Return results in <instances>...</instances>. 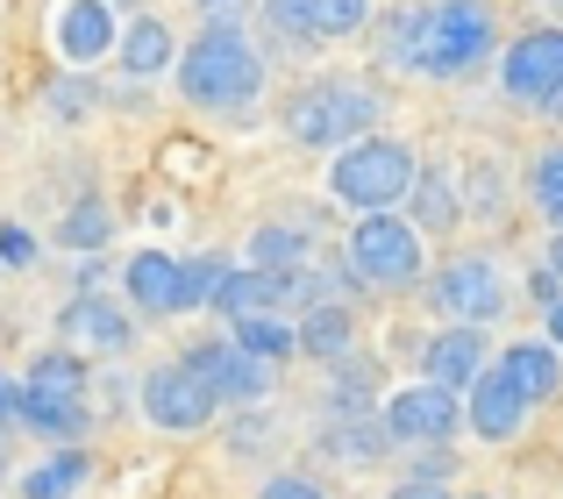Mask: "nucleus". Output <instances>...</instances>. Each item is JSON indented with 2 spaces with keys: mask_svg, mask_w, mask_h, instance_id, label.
<instances>
[{
  "mask_svg": "<svg viewBox=\"0 0 563 499\" xmlns=\"http://www.w3.org/2000/svg\"><path fill=\"white\" fill-rule=\"evenodd\" d=\"M179 93L192 108H250L264 93V57L235 22H207L179 57Z\"/></svg>",
  "mask_w": 563,
  "mask_h": 499,
  "instance_id": "f257e3e1",
  "label": "nucleus"
},
{
  "mask_svg": "<svg viewBox=\"0 0 563 499\" xmlns=\"http://www.w3.org/2000/svg\"><path fill=\"white\" fill-rule=\"evenodd\" d=\"M413 143H399V136H372V129H364V136H350L343 143V157H335L329 165V186H335V200H343V208H399V200H407V186H413Z\"/></svg>",
  "mask_w": 563,
  "mask_h": 499,
  "instance_id": "f03ea898",
  "label": "nucleus"
},
{
  "mask_svg": "<svg viewBox=\"0 0 563 499\" xmlns=\"http://www.w3.org/2000/svg\"><path fill=\"white\" fill-rule=\"evenodd\" d=\"M372 122H378V93L343 86V79H314L286 100V136L300 143V151H343V143L364 136Z\"/></svg>",
  "mask_w": 563,
  "mask_h": 499,
  "instance_id": "7ed1b4c3",
  "label": "nucleus"
},
{
  "mask_svg": "<svg viewBox=\"0 0 563 499\" xmlns=\"http://www.w3.org/2000/svg\"><path fill=\"white\" fill-rule=\"evenodd\" d=\"M485 57H493V14H485V0H428V36L413 51V71L464 79Z\"/></svg>",
  "mask_w": 563,
  "mask_h": 499,
  "instance_id": "20e7f679",
  "label": "nucleus"
},
{
  "mask_svg": "<svg viewBox=\"0 0 563 499\" xmlns=\"http://www.w3.org/2000/svg\"><path fill=\"white\" fill-rule=\"evenodd\" d=\"M350 271L378 292H407L421 286V236L413 222H399L393 208H372L357 229H350Z\"/></svg>",
  "mask_w": 563,
  "mask_h": 499,
  "instance_id": "39448f33",
  "label": "nucleus"
},
{
  "mask_svg": "<svg viewBox=\"0 0 563 499\" xmlns=\"http://www.w3.org/2000/svg\"><path fill=\"white\" fill-rule=\"evenodd\" d=\"M428 307L450 321H499L507 314V278L493 257H456L428 278Z\"/></svg>",
  "mask_w": 563,
  "mask_h": 499,
  "instance_id": "423d86ee",
  "label": "nucleus"
},
{
  "mask_svg": "<svg viewBox=\"0 0 563 499\" xmlns=\"http://www.w3.org/2000/svg\"><path fill=\"white\" fill-rule=\"evenodd\" d=\"M456 421H464V407H456L450 386H435V378H421V386H399L393 400H385L378 429L385 443H442V435H456Z\"/></svg>",
  "mask_w": 563,
  "mask_h": 499,
  "instance_id": "0eeeda50",
  "label": "nucleus"
},
{
  "mask_svg": "<svg viewBox=\"0 0 563 499\" xmlns=\"http://www.w3.org/2000/svg\"><path fill=\"white\" fill-rule=\"evenodd\" d=\"M186 372L200 378L221 407H250L264 386H272V364L250 357V350H235V343H192L186 350Z\"/></svg>",
  "mask_w": 563,
  "mask_h": 499,
  "instance_id": "6e6552de",
  "label": "nucleus"
},
{
  "mask_svg": "<svg viewBox=\"0 0 563 499\" xmlns=\"http://www.w3.org/2000/svg\"><path fill=\"white\" fill-rule=\"evenodd\" d=\"M143 414H151L157 429H172V435H192V429H207V421L221 414V400L186 372V364H165V372L143 378Z\"/></svg>",
  "mask_w": 563,
  "mask_h": 499,
  "instance_id": "1a4fd4ad",
  "label": "nucleus"
},
{
  "mask_svg": "<svg viewBox=\"0 0 563 499\" xmlns=\"http://www.w3.org/2000/svg\"><path fill=\"white\" fill-rule=\"evenodd\" d=\"M499 86H507L514 100H550L563 86V29H528V36H514V51L499 57Z\"/></svg>",
  "mask_w": 563,
  "mask_h": 499,
  "instance_id": "9d476101",
  "label": "nucleus"
},
{
  "mask_svg": "<svg viewBox=\"0 0 563 499\" xmlns=\"http://www.w3.org/2000/svg\"><path fill=\"white\" fill-rule=\"evenodd\" d=\"M464 421H471V435H485V443H507V435H521V421H528V392L514 386L507 372H478L471 378V400H464Z\"/></svg>",
  "mask_w": 563,
  "mask_h": 499,
  "instance_id": "9b49d317",
  "label": "nucleus"
},
{
  "mask_svg": "<svg viewBox=\"0 0 563 499\" xmlns=\"http://www.w3.org/2000/svg\"><path fill=\"white\" fill-rule=\"evenodd\" d=\"M129 271V300H136V314H186L192 307V292H186V264L179 257H165V250H143V257H129L122 264Z\"/></svg>",
  "mask_w": 563,
  "mask_h": 499,
  "instance_id": "f8f14e48",
  "label": "nucleus"
},
{
  "mask_svg": "<svg viewBox=\"0 0 563 499\" xmlns=\"http://www.w3.org/2000/svg\"><path fill=\"white\" fill-rule=\"evenodd\" d=\"M478 372H485V321H456V329H442L421 350V378H435L450 392H464Z\"/></svg>",
  "mask_w": 563,
  "mask_h": 499,
  "instance_id": "ddd939ff",
  "label": "nucleus"
},
{
  "mask_svg": "<svg viewBox=\"0 0 563 499\" xmlns=\"http://www.w3.org/2000/svg\"><path fill=\"white\" fill-rule=\"evenodd\" d=\"M57 321H65V335L93 343L100 357H114V350H129V343H136V321H129L122 307L108 300V292H93V286H86V292H71V300H65V314H57Z\"/></svg>",
  "mask_w": 563,
  "mask_h": 499,
  "instance_id": "4468645a",
  "label": "nucleus"
},
{
  "mask_svg": "<svg viewBox=\"0 0 563 499\" xmlns=\"http://www.w3.org/2000/svg\"><path fill=\"white\" fill-rule=\"evenodd\" d=\"M14 421L36 429V435H51V443H71V435H86V400H79V392L22 386V392H14Z\"/></svg>",
  "mask_w": 563,
  "mask_h": 499,
  "instance_id": "2eb2a0df",
  "label": "nucleus"
},
{
  "mask_svg": "<svg viewBox=\"0 0 563 499\" xmlns=\"http://www.w3.org/2000/svg\"><path fill=\"white\" fill-rule=\"evenodd\" d=\"M108 43H114V8H108V0H71V8L57 14V51H65L71 65L100 57Z\"/></svg>",
  "mask_w": 563,
  "mask_h": 499,
  "instance_id": "dca6fc26",
  "label": "nucleus"
},
{
  "mask_svg": "<svg viewBox=\"0 0 563 499\" xmlns=\"http://www.w3.org/2000/svg\"><path fill=\"white\" fill-rule=\"evenodd\" d=\"M350 307L343 300H314V307H300V321H292V350H307V357H350Z\"/></svg>",
  "mask_w": 563,
  "mask_h": 499,
  "instance_id": "f3484780",
  "label": "nucleus"
},
{
  "mask_svg": "<svg viewBox=\"0 0 563 499\" xmlns=\"http://www.w3.org/2000/svg\"><path fill=\"white\" fill-rule=\"evenodd\" d=\"M421 36H428V0H393V8H385V22H378V36H372L378 65L413 71V51H421Z\"/></svg>",
  "mask_w": 563,
  "mask_h": 499,
  "instance_id": "a211bd4d",
  "label": "nucleus"
},
{
  "mask_svg": "<svg viewBox=\"0 0 563 499\" xmlns=\"http://www.w3.org/2000/svg\"><path fill=\"white\" fill-rule=\"evenodd\" d=\"M114 57H122L129 79H157V71L179 57V43H172V29L157 22V14H136V22L122 29V43H114Z\"/></svg>",
  "mask_w": 563,
  "mask_h": 499,
  "instance_id": "6ab92c4d",
  "label": "nucleus"
},
{
  "mask_svg": "<svg viewBox=\"0 0 563 499\" xmlns=\"http://www.w3.org/2000/svg\"><path fill=\"white\" fill-rule=\"evenodd\" d=\"M499 372L528 392V407H536V400H556V386H563V350L556 343H514L507 357H499Z\"/></svg>",
  "mask_w": 563,
  "mask_h": 499,
  "instance_id": "aec40b11",
  "label": "nucleus"
},
{
  "mask_svg": "<svg viewBox=\"0 0 563 499\" xmlns=\"http://www.w3.org/2000/svg\"><path fill=\"white\" fill-rule=\"evenodd\" d=\"M407 200H413V222H421V229H435V236H450V229L464 222V193H456V179H450V171H413Z\"/></svg>",
  "mask_w": 563,
  "mask_h": 499,
  "instance_id": "412c9836",
  "label": "nucleus"
},
{
  "mask_svg": "<svg viewBox=\"0 0 563 499\" xmlns=\"http://www.w3.org/2000/svg\"><path fill=\"white\" fill-rule=\"evenodd\" d=\"M229 321H235V335H229L235 350H250V357H264V364L292 357V321L278 314V307H250V314H229Z\"/></svg>",
  "mask_w": 563,
  "mask_h": 499,
  "instance_id": "4be33fe9",
  "label": "nucleus"
},
{
  "mask_svg": "<svg viewBox=\"0 0 563 499\" xmlns=\"http://www.w3.org/2000/svg\"><path fill=\"white\" fill-rule=\"evenodd\" d=\"M86 472H93L86 450H57V457H43V464H29V472H22V499H71V492L86 486Z\"/></svg>",
  "mask_w": 563,
  "mask_h": 499,
  "instance_id": "5701e85b",
  "label": "nucleus"
},
{
  "mask_svg": "<svg viewBox=\"0 0 563 499\" xmlns=\"http://www.w3.org/2000/svg\"><path fill=\"white\" fill-rule=\"evenodd\" d=\"M108 236H114V214L100 200H71V214L57 222V243L65 250H108Z\"/></svg>",
  "mask_w": 563,
  "mask_h": 499,
  "instance_id": "b1692460",
  "label": "nucleus"
},
{
  "mask_svg": "<svg viewBox=\"0 0 563 499\" xmlns=\"http://www.w3.org/2000/svg\"><path fill=\"white\" fill-rule=\"evenodd\" d=\"M29 386H43V392H79V400H86V364L65 357V350H43V357L29 364Z\"/></svg>",
  "mask_w": 563,
  "mask_h": 499,
  "instance_id": "393cba45",
  "label": "nucleus"
},
{
  "mask_svg": "<svg viewBox=\"0 0 563 499\" xmlns=\"http://www.w3.org/2000/svg\"><path fill=\"white\" fill-rule=\"evenodd\" d=\"M307 257V236L286 222H264L257 236H250V264H300Z\"/></svg>",
  "mask_w": 563,
  "mask_h": 499,
  "instance_id": "a878e982",
  "label": "nucleus"
},
{
  "mask_svg": "<svg viewBox=\"0 0 563 499\" xmlns=\"http://www.w3.org/2000/svg\"><path fill=\"white\" fill-rule=\"evenodd\" d=\"M264 29L286 43H314V0H264Z\"/></svg>",
  "mask_w": 563,
  "mask_h": 499,
  "instance_id": "bb28decb",
  "label": "nucleus"
},
{
  "mask_svg": "<svg viewBox=\"0 0 563 499\" xmlns=\"http://www.w3.org/2000/svg\"><path fill=\"white\" fill-rule=\"evenodd\" d=\"M372 22V0H314V43L321 36H357Z\"/></svg>",
  "mask_w": 563,
  "mask_h": 499,
  "instance_id": "cd10ccee",
  "label": "nucleus"
},
{
  "mask_svg": "<svg viewBox=\"0 0 563 499\" xmlns=\"http://www.w3.org/2000/svg\"><path fill=\"white\" fill-rule=\"evenodd\" d=\"M372 400V364H343V372H335V414H350V407H364Z\"/></svg>",
  "mask_w": 563,
  "mask_h": 499,
  "instance_id": "c85d7f7f",
  "label": "nucleus"
},
{
  "mask_svg": "<svg viewBox=\"0 0 563 499\" xmlns=\"http://www.w3.org/2000/svg\"><path fill=\"white\" fill-rule=\"evenodd\" d=\"M556 200H563V143L536 157V208H556Z\"/></svg>",
  "mask_w": 563,
  "mask_h": 499,
  "instance_id": "c756f323",
  "label": "nucleus"
},
{
  "mask_svg": "<svg viewBox=\"0 0 563 499\" xmlns=\"http://www.w3.org/2000/svg\"><path fill=\"white\" fill-rule=\"evenodd\" d=\"M186 264V292H192V307H207V292H214V278L229 271V257H179Z\"/></svg>",
  "mask_w": 563,
  "mask_h": 499,
  "instance_id": "7c9ffc66",
  "label": "nucleus"
},
{
  "mask_svg": "<svg viewBox=\"0 0 563 499\" xmlns=\"http://www.w3.org/2000/svg\"><path fill=\"white\" fill-rule=\"evenodd\" d=\"M499 200H507V179H499L493 165H478V179H471V214H499Z\"/></svg>",
  "mask_w": 563,
  "mask_h": 499,
  "instance_id": "2f4dec72",
  "label": "nucleus"
},
{
  "mask_svg": "<svg viewBox=\"0 0 563 499\" xmlns=\"http://www.w3.org/2000/svg\"><path fill=\"white\" fill-rule=\"evenodd\" d=\"M264 435H278V429H272L264 414H243V421H235V443H229V450H235V457H257Z\"/></svg>",
  "mask_w": 563,
  "mask_h": 499,
  "instance_id": "473e14b6",
  "label": "nucleus"
},
{
  "mask_svg": "<svg viewBox=\"0 0 563 499\" xmlns=\"http://www.w3.org/2000/svg\"><path fill=\"white\" fill-rule=\"evenodd\" d=\"M257 499H329V492H321L314 478H264Z\"/></svg>",
  "mask_w": 563,
  "mask_h": 499,
  "instance_id": "72a5a7b5",
  "label": "nucleus"
},
{
  "mask_svg": "<svg viewBox=\"0 0 563 499\" xmlns=\"http://www.w3.org/2000/svg\"><path fill=\"white\" fill-rule=\"evenodd\" d=\"M51 108H57V114H86V86H79V79L51 86Z\"/></svg>",
  "mask_w": 563,
  "mask_h": 499,
  "instance_id": "f704fd0d",
  "label": "nucleus"
},
{
  "mask_svg": "<svg viewBox=\"0 0 563 499\" xmlns=\"http://www.w3.org/2000/svg\"><path fill=\"white\" fill-rule=\"evenodd\" d=\"M0 257H8V264H29V257H36V243H29L22 229H8V236H0Z\"/></svg>",
  "mask_w": 563,
  "mask_h": 499,
  "instance_id": "c9c22d12",
  "label": "nucleus"
},
{
  "mask_svg": "<svg viewBox=\"0 0 563 499\" xmlns=\"http://www.w3.org/2000/svg\"><path fill=\"white\" fill-rule=\"evenodd\" d=\"M385 499H450V492H442L435 478H407V486H399V492H385Z\"/></svg>",
  "mask_w": 563,
  "mask_h": 499,
  "instance_id": "e433bc0d",
  "label": "nucleus"
},
{
  "mask_svg": "<svg viewBox=\"0 0 563 499\" xmlns=\"http://www.w3.org/2000/svg\"><path fill=\"white\" fill-rule=\"evenodd\" d=\"M207 8V22H235V8H243V0H200Z\"/></svg>",
  "mask_w": 563,
  "mask_h": 499,
  "instance_id": "4c0bfd02",
  "label": "nucleus"
},
{
  "mask_svg": "<svg viewBox=\"0 0 563 499\" xmlns=\"http://www.w3.org/2000/svg\"><path fill=\"white\" fill-rule=\"evenodd\" d=\"M0 429H14V378H0Z\"/></svg>",
  "mask_w": 563,
  "mask_h": 499,
  "instance_id": "58836bf2",
  "label": "nucleus"
},
{
  "mask_svg": "<svg viewBox=\"0 0 563 499\" xmlns=\"http://www.w3.org/2000/svg\"><path fill=\"white\" fill-rule=\"evenodd\" d=\"M550 343L563 350V292H556V300H550Z\"/></svg>",
  "mask_w": 563,
  "mask_h": 499,
  "instance_id": "ea45409f",
  "label": "nucleus"
},
{
  "mask_svg": "<svg viewBox=\"0 0 563 499\" xmlns=\"http://www.w3.org/2000/svg\"><path fill=\"white\" fill-rule=\"evenodd\" d=\"M550 271L563 278V229H556V243H550Z\"/></svg>",
  "mask_w": 563,
  "mask_h": 499,
  "instance_id": "a19ab883",
  "label": "nucleus"
},
{
  "mask_svg": "<svg viewBox=\"0 0 563 499\" xmlns=\"http://www.w3.org/2000/svg\"><path fill=\"white\" fill-rule=\"evenodd\" d=\"M542 108H550V114H563V86H556V93H550V100H542Z\"/></svg>",
  "mask_w": 563,
  "mask_h": 499,
  "instance_id": "79ce46f5",
  "label": "nucleus"
},
{
  "mask_svg": "<svg viewBox=\"0 0 563 499\" xmlns=\"http://www.w3.org/2000/svg\"><path fill=\"white\" fill-rule=\"evenodd\" d=\"M542 214H550V229H563V200H556V208H542Z\"/></svg>",
  "mask_w": 563,
  "mask_h": 499,
  "instance_id": "37998d69",
  "label": "nucleus"
},
{
  "mask_svg": "<svg viewBox=\"0 0 563 499\" xmlns=\"http://www.w3.org/2000/svg\"><path fill=\"white\" fill-rule=\"evenodd\" d=\"M108 8H129V14H136V8H143V0H108Z\"/></svg>",
  "mask_w": 563,
  "mask_h": 499,
  "instance_id": "c03bdc74",
  "label": "nucleus"
},
{
  "mask_svg": "<svg viewBox=\"0 0 563 499\" xmlns=\"http://www.w3.org/2000/svg\"><path fill=\"white\" fill-rule=\"evenodd\" d=\"M471 499H493V492H471Z\"/></svg>",
  "mask_w": 563,
  "mask_h": 499,
  "instance_id": "a18cd8bd",
  "label": "nucleus"
}]
</instances>
